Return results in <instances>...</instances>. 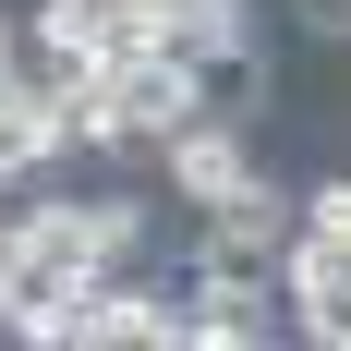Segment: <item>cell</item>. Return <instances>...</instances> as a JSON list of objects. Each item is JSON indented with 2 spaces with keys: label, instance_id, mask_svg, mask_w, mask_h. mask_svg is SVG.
<instances>
[{
  "label": "cell",
  "instance_id": "5b68a950",
  "mask_svg": "<svg viewBox=\"0 0 351 351\" xmlns=\"http://www.w3.org/2000/svg\"><path fill=\"white\" fill-rule=\"evenodd\" d=\"M61 170V134H49V97H36V61L0 73V194H25V182Z\"/></svg>",
  "mask_w": 351,
  "mask_h": 351
},
{
  "label": "cell",
  "instance_id": "9c48e42d",
  "mask_svg": "<svg viewBox=\"0 0 351 351\" xmlns=\"http://www.w3.org/2000/svg\"><path fill=\"white\" fill-rule=\"evenodd\" d=\"M218 230H254V243H291V230H303V194H291L279 170H254L243 194H230V206H206Z\"/></svg>",
  "mask_w": 351,
  "mask_h": 351
},
{
  "label": "cell",
  "instance_id": "30bf717a",
  "mask_svg": "<svg viewBox=\"0 0 351 351\" xmlns=\"http://www.w3.org/2000/svg\"><path fill=\"white\" fill-rule=\"evenodd\" d=\"M303 230H351V170H327V182H303Z\"/></svg>",
  "mask_w": 351,
  "mask_h": 351
},
{
  "label": "cell",
  "instance_id": "6da1fadb",
  "mask_svg": "<svg viewBox=\"0 0 351 351\" xmlns=\"http://www.w3.org/2000/svg\"><path fill=\"white\" fill-rule=\"evenodd\" d=\"M254 170H267V158H254V121H230V109H194V121H182L170 145H158V194H170L182 218L230 206V194H243Z\"/></svg>",
  "mask_w": 351,
  "mask_h": 351
},
{
  "label": "cell",
  "instance_id": "3957f363",
  "mask_svg": "<svg viewBox=\"0 0 351 351\" xmlns=\"http://www.w3.org/2000/svg\"><path fill=\"white\" fill-rule=\"evenodd\" d=\"M36 97H49V134H61V158H121L109 61H36Z\"/></svg>",
  "mask_w": 351,
  "mask_h": 351
},
{
  "label": "cell",
  "instance_id": "277c9868",
  "mask_svg": "<svg viewBox=\"0 0 351 351\" xmlns=\"http://www.w3.org/2000/svg\"><path fill=\"white\" fill-rule=\"evenodd\" d=\"M158 182H97V194H73V218H85V254L97 267H145L158 254Z\"/></svg>",
  "mask_w": 351,
  "mask_h": 351
},
{
  "label": "cell",
  "instance_id": "ba28073f",
  "mask_svg": "<svg viewBox=\"0 0 351 351\" xmlns=\"http://www.w3.org/2000/svg\"><path fill=\"white\" fill-rule=\"evenodd\" d=\"M267 339H291L279 291H267V303H194V315H182V351H267Z\"/></svg>",
  "mask_w": 351,
  "mask_h": 351
},
{
  "label": "cell",
  "instance_id": "8fae6325",
  "mask_svg": "<svg viewBox=\"0 0 351 351\" xmlns=\"http://www.w3.org/2000/svg\"><path fill=\"white\" fill-rule=\"evenodd\" d=\"M0 73H25V12L0 0Z\"/></svg>",
  "mask_w": 351,
  "mask_h": 351
},
{
  "label": "cell",
  "instance_id": "7a4b0ae2",
  "mask_svg": "<svg viewBox=\"0 0 351 351\" xmlns=\"http://www.w3.org/2000/svg\"><path fill=\"white\" fill-rule=\"evenodd\" d=\"M109 109H121V158H158V145L194 121V61H182V49L109 61Z\"/></svg>",
  "mask_w": 351,
  "mask_h": 351
},
{
  "label": "cell",
  "instance_id": "8992f818",
  "mask_svg": "<svg viewBox=\"0 0 351 351\" xmlns=\"http://www.w3.org/2000/svg\"><path fill=\"white\" fill-rule=\"evenodd\" d=\"M194 109L267 121V36H218V49H194Z\"/></svg>",
  "mask_w": 351,
  "mask_h": 351
},
{
  "label": "cell",
  "instance_id": "52a82bcc",
  "mask_svg": "<svg viewBox=\"0 0 351 351\" xmlns=\"http://www.w3.org/2000/svg\"><path fill=\"white\" fill-rule=\"evenodd\" d=\"M25 61H109V0H36Z\"/></svg>",
  "mask_w": 351,
  "mask_h": 351
}]
</instances>
